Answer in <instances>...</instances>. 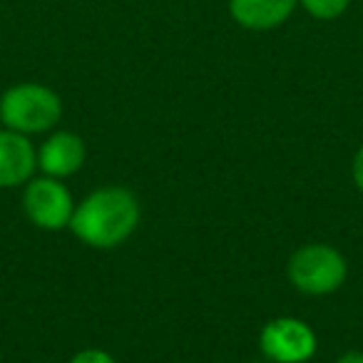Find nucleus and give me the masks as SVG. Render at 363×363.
I'll list each match as a JSON object with an SVG mask.
<instances>
[{"mask_svg":"<svg viewBox=\"0 0 363 363\" xmlns=\"http://www.w3.org/2000/svg\"><path fill=\"white\" fill-rule=\"evenodd\" d=\"M140 202L125 187H100L87 194L70 219V229L92 249H115L127 242L140 224Z\"/></svg>","mask_w":363,"mask_h":363,"instance_id":"1","label":"nucleus"},{"mask_svg":"<svg viewBox=\"0 0 363 363\" xmlns=\"http://www.w3.org/2000/svg\"><path fill=\"white\" fill-rule=\"evenodd\" d=\"M62 100L52 87L40 82H21L0 95V122L21 135L48 132L60 122Z\"/></svg>","mask_w":363,"mask_h":363,"instance_id":"2","label":"nucleus"},{"mask_svg":"<svg viewBox=\"0 0 363 363\" xmlns=\"http://www.w3.org/2000/svg\"><path fill=\"white\" fill-rule=\"evenodd\" d=\"M289 281L308 296H326L346 281V259L331 244H306L289 259Z\"/></svg>","mask_w":363,"mask_h":363,"instance_id":"3","label":"nucleus"},{"mask_svg":"<svg viewBox=\"0 0 363 363\" xmlns=\"http://www.w3.org/2000/svg\"><path fill=\"white\" fill-rule=\"evenodd\" d=\"M23 212L35 227L45 232H60L70 227L75 202L60 179L40 177V179H33L23 192Z\"/></svg>","mask_w":363,"mask_h":363,"instance_id":"4","label":"nucleus"},{"mask_svg":"<svg viewBox=\"0 0 363 363\" xmlns=\"http://www.w3.org/2000/svg\"><path fill=\"white\" fill-rule=\"evenodd\" d=\"M259 346L274 363H306L316 353V333L301 318L281 316L262 328Z\"/></svg>","mask_w":363,"mask_h":363,"instance_id":"5","label":"nucleus"},{"mask_svg":"<svg viewBox=\"0 0 363 363\" xmlns=\"http://www.w3.org/2000/svg\"><path fill=\"white\" fill-rule=\"evenodd\" d=\"M82 162H85V142L67 130L52 132L38 150V167L45 177H55V179L75 174Z\"/></svg>","mask_w":363,"mask_h":363,"instance_id":"6","label":"nucleus"},{"mask_svg":"<svg viewBox=\"0 0 363 363\" xmlns=\"http://www.w3.org/2000/svg\"><path fill=\"white\" fill-rule=\"evenodd\" d=\"M38 167V150L28 135L16 130H0V189L18 187L30 179Z\"/></svg>","mask_w":363,"mask_h":363,"instance_id":"7","label":"nucleus"},{"mask_svg":"<svg viewBox=\"0 0 363 363\" xmlns=\"http://www.w3.org/2000/svg\"><path fill=\"white\" fill-rule=\"evenodd\" d=\"M296 6L298 0H229V16L237 26L262 33L284 26Z\"/></svg>","mask_w":363,"mask_h":363,"instance_id":"8","label":"nucleus"},{"mask_svg":"<svg viewBox=\"0 0 363 363\" xmlns=\"http://www.w3.org/2000/svg\"><path fill=\"white\" fill-rule=\"evenodd\" d=\"M298 6L316 21H336L348 11L351 0H298Z\"/></svg>","mask_w":363,"mask_h":363,"instance_id":"9","label":"nucleus"},{"mask_svg":"<svg viewBox=\"0 0 363 363\" xmlns=\"http://www.w3.org/2000/svg\"><path fill=\"white\" fill-rule=\"evenodd\" d=\"M70 363H115V358L102 348H85V351L75 353Z\"/></svg>","mask_w":363,"mask_h":363,"instance_id":"10","label":"nucleus"},{"mask_svg":"<svg viewBox=\"0 0 363 363\" xmlns=\"http://www.w3.org/2000/svg\"><path fill=\"white\" fill-rule=\"evenodd\" d=\"M351 174H353V182H356L358 192L363 194V147L356 152L353 157V164H351Z\"/></svg>","mask_w":363,"mask_h":363,"instance_id":"11","label":"nucleus"},{"mask_svg":"<svg viewBox=\"0 0 363 363\" xmlns=\"http://www.w3.org/2000/svg\"><path fill=\"white\" fill-rule=\"evenodd\" d=\"M336 363H363V353L361 351H348V353H343Z\"/></svg>","mask_w":363,"mask_h":363,"instance_id":"12","label":"nucleus"}]
</instances>
